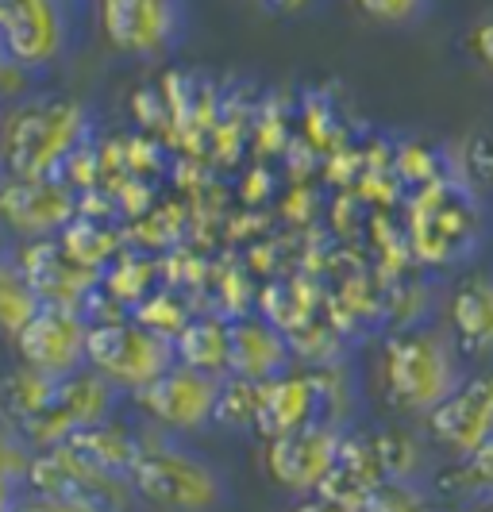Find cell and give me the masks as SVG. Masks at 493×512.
<instances>
[{
	"mask_svg": "<svg viewBox=\"0 0 493 512\" xmlns=\"http://www.w3.org/2000/svg\"><path fill=\"white\" fill-rule=\"evenodd\" d=\"M467 43H470V54L493 74V16H482L478 24L470 27Z\"/></svg>",
	"mask_w": 493,
	"mask_h": 512,
	"instance_id": "cell-33",
	"label": "cell"
},
{
	"mask_svg": "<svg viewBox=\"0 0 493 512\" xmlns=\"http://www.w3.org/2000/svg\"><path fill=\"white\" fill-rule=\"evenodd\" d=\"M339 439H343V428H336V424H305L297 432L266 439L262 462H266L270 482L286 493H297V497L320 493L339 455Z\"/></svg>",
	"mask_w": 493,
	"mask_h": 512,
	"instance_id": "cell-14",
	"label": "cell"
},
{
	"mask_svg": "<svg viewBox=\"0 0 493 512\" xmlns=\"http://www.w3.org/2000/svg\"><path fill=\"white\" fill-rule=\"evenodd\" d=\"M305 424H328L316 370H286V374L262 382V412H259L262 439H278L286 436V432L305 428Z\"/></svg>",
	"mask_w": 493,
	"mask_h": 512,
	"instance_id": "cell-16",
	"label": "cell"
},
{
	"mask_svg": "<svg viewBox=\"0 0 493 512\" xmlns=\"http://www.w3.org/2000/svg\"><path fill=\"white\" fill-rule=\"evenodd\" d=\"M31 85H35V77L24 74L12 58H8V51L0 47V108L12 101H20V97H27L31 93Z\"/></svg>",
	"mask_w": 493,
	"mask_h": 512,
	"instance_id": "cell-32",
	"label": "cell"
},
{
	"mask_svg": "<svg viewBox=\"0 0 493 512\" xmlns=\"http://www.w3.org/2000/svg\"><path fill=\"white\" fill-rule=\"evenodd\" d=\"M478 193H493V124L470 131L459 147V174Z\"/></svg>",
	"mask_w": 493,
	"mask_h": 512,
	"instance_id": "cell-29",
	"label": "cell"
},
{
	"mask_svg": "<svg viewBox=\"0 0 493 512\" xmlns=\"http://www.w3.org/2000/svg\"><path fill=\"white\" fill-rule=\"evenodd\" d=\"M228 343H232V320H189L174 339V359L193 370H205L216 378H228Z\"/></svg>",
	"mask_w": 493,
	"mask_h": 512,
	"instance_id": "cell-22",
	"label": "cell"
},
{
	"mask_svg": "<svg viewBox=\"0 0 493 512\" xmlns=\"http://www.w3.org/2000/svg\"><path fill=\"white\" fill-rule=\"evenodd\" d=\"M382 482H386V470H382V459H378L374 436L370 432H355V428H343L339 455L332 462V474L320 486V497L359 512L366 505V497L382 486Z\"/></svg>",
	"mask_w": 493,
	"mask_h": 512,
	"instance_id": "cell-18",
	"label": "cell"
},
{
	"mask_svg": "<svg viewBox=\"0 0 493 512\" xmlns=\"http://www.w3.org/2000/svg\"><path fill=\"white\" fill-rule=\"evenodd\" d=\"M128 478L135 497L155 512H220L228 505V482L220 466L147 424Z\"/></svg>",
	"mask_w": 493,
	"mask_h": 512,
	"instance_id": "cell-4",
	"label": "cell"
},
{
	"mask_svg": "<svg viewBox=\"0 0 493 512\" xmlns=\"http://www.w3.org/2000/svg\"><path fill=\"white\" fill-rule=\"evenodd\" d=\"M104 43L124 58H162L178 47L185 0H97Z\"/></svg>",
	"mask_w": 493,
	"mask_h": 512,
	"instance_id": "cell-10",
	"label": "cell"
},
{
	"mask_svg": "<svg viewBox=\"0 0 493 512\" xmlns=\"http://www.w3.org/2000/svg\"><path fill=\"white\" fill-rule=\"evenodd\" d=\"M51 393H54V382L43 378L39 370H31L24 362L8 366L0 374V420L24 428L31 416L43 412V405L51 401Z\"/></svg>",
	"mask_w": 493,
	"mask_h": 512,
	"instance_id": "cell-24",
	"label": "cell"
},
{
	"mask_svg": "<svg viewBox=\"0 0 493 512\" xmlns=\"http://www.w3.org/2000/svg\"><path fill=\"white\" fill-rule=\"evenodd\" d=\"M259 412H262V382L251 378H224L220 397H216V416L212 424L224 432H255L259 436Z\"/></svg>",
	"mask_w": 493,
	"mask_h": 512,
	"instance_id": "cell-26",
	"label": "cell"
},
{
	"mask_svg": "<svg viewBox=\"0 0 493 512\" xmlns=\"http://www.w3.org/2000/svg\"><path fill=\"white\" fill-rule=\"evenodd\" d=\"M220 382L224 378H216V374H205V370H193V366L174 362L147 389L131 393V405L139 409L143 424L162 432V436H174V439L197 436V432L212 428Z\"/></svg>",
	"mask_w": 493,
	"mask_h": 512,
	"instance_id": "cell-7",
	"label": "cell"
},
{
	"mask_svg": "<svg viewBox=\"0 0 493 512\" xmlns=\"http://www.w3.org/2000/svg\"><path fill=\"white\" fill-rule=\"evenodd\" d=\"M359 512H447L428 482H382Z\"/></svg>",
	"mask_w": 493,
	"mask_h": 512,
	"instance_id": "cell-28",
	"label": "cell"
},
{
	"mask_svg": "<svg viewBox=\"0 0 493 512\" xmlns=\"http://www.w3.org/2000/svg\"><path fill=\"white\" fill-rule=\"evenodd\" d=\"M116 389L104 382L101 374H93L89 366L78 370L74 378H62L54 382L51 401L43 405L39 416H31L20 436L39 451V447H54V443H66L70 436H78L81 428L97 424L104 416L116 412Z\"/></svg>",
	"mask_w": 493,
	"mask_h": 512,
	"instance_id": "cell-13",
	"label": "cell"
},
{
	"mask_svg": "<svg viewBox=\"0 0 493 512\" xmlns=\"http://www.w3.org/2000/svg\"><path fill=\"white\" fill-rule=\"evenodd\" d=\"M459 347L451 335L432 324H409L386 335L382 355H378V378H382V397L401 420H424L440 405L443 397L463 382Z\"/></svg>",
	"mask_w": 493,
	"mask_h": 512,
	"instance_id": "cell-3",
	"label": "cell"
},
{
	"mask_svg": "<svg viewBox=\"0 0 493 512\" xmlns=\"http://www.w3.org/2000/svg\"><path fill=\"white\" fill-rule=\"evenodd\" d=\"M43 308L39 293L24 278L20 262L0 255V339L16 343V335L31 324V316Z\"/></svg>",
	"mask_w": 493,
	"mask_h": 512,
	"instance_id": "cell-25",
	"label": "cell"
},
{
	"mask_svg": "<svg viewBox=\"0 0 493 512\" xmlns=\"http://www.w3.org/2000/svg\"><path fill=\"white\" fill-rule=\"evenodd\" d=\"M89 135V104L27 93L0 108V174L58 178Z\"/></svg>",
	"mask_w": 493,
	"mask_h": 512,
	"instance_id": "cell-1",
	"label": "cell"
},
{
	"mask_svg": "<svg viewBox=\"0 0 493 512\" xmlns=\"http://www.w3.org/2000/svg\"><path fill=\"white\" fill-rule=\"evenodd\" d=\"M66 443H70L78 455L104 466V470L128 474L135 455H139V443H143V424H128V420H120V416L112 412V416H104L97 424L81 428L78 436H70Z\"/></svg>",
	"mask_w": 493,
	"mask_h": 512,
	"instance_id": "cell-20",
	"label": "cell"
},
{
	"mask_svg": "<svg viewBox=\"0 0 493 512\" xmlns=\"http://www.w3.org/2000/svg\"><path fill=\"white\" fill-rule=\"evenodd\" d=\"M490 231V212L482 193L463 178L424 181L405 208V235L416 266L424 270H459L482 251Z\"/></svg>",
	"mask_w": 493,
	"mask_h": 512,
	"instance_id": "cell-2",
	"label": "cell"
},
{
	"mask_svg": "<svg viewBox=\"0 0 493 512\" xmlns=\"http://www.w3.org/2000/svg\"><path fill=\"white\" fill-rule=\"evenodd\" d=\"M289 370L286 339L274 332L266 320H232V343H228V374L270 382Z\"/></svg>",
	"mask_w": 493,
	"mask_h": 512,
	"instance_id": "cell-19",
	"label": "cell"
},
{
	"mask_svg": "<svg viewBox=\"0 0 493 512\" xmlns=\"http://www.w3.org/2000/svg\"><path fill=\"white\" fill-rule=\"evenodd\" d=\"M289 512H355L347 509V505H336V501H328V497H320V493H312V497H301L297 505Z\"/></svg>",
	"mask_w": 493,
	"mask_h": 512,
	"instance_id": "cell-35",
	"label": "cell"
},
{
	"mask_svg": "<svg viewBox=\"0 0 493 512\" xmlns=\"http://www.w3.org/2000/svg\"><path fill=\"white\" fill-rule=\"evenodd\" d=\"M370 436H374V447H378L386 482H420L424 478V443H428V436L413 432L401 420L370 428Z\"/></svg>",
	"mask_w": 493,
	"mask_h": 512,
	"instance_id": "cell-23",
	"label": "cell"
},
{
	"mask_svg": "<svg viewBox=\"0 0 493 512\" xmlns=\"http://www.w3.org/2000/svg\"><path fill=\"white\" fill-rule=\"evenodd\" d=\"M174 343L131 320H89L85 366L101 374L116 393H139L174 366Z\"/></svg>",
	"mask_w": 493,
	"mask_h": 512,
	"instance_id": "cell-5",
	"label": "cell"
},
{
	"mask_svg": "<svg viewBox=\"0 0 493 512\" xmlns=\"http://www.w3.org/2000/svg\"><path fill=\"white\" fill-rule=\"evenodd\" d=\"M428 489L440 497L447 512L463 509L478 497H493V436L478 451H470L467 459H447V466L428 482Z\"/></svg>",
	"mask_w": 493,
	"mask_h": 512,
	"instance_id": "cell-21",
	"label": "cell"
},
{
	"mask_svg": "<svg viewBox=\"0 0 493 512\" xmlns=\"http://www.w3.org/2000/svg\"><path fill=\"white\" fill-rule=\"evenodd\" d=\"M355 12L378 27H409L424 20L432 0H351Z\"/></svg>",
	"mask_w": 493,
	"mask_h": 512,
	"instance_id": "cell-30",
	"label": "cell"
},
{
	"mask_svg": "<svg viewBox=\"0 0 493 512\" xmlns=\"http://www.w3.org/2000/svg\"><path fill=\"white\" fill-rule=\"evenodd\" d=\"M259 4H266V0H259Z\"/></svg>",
	"mask_w": 493,
	"mask_h": 512,
	"instance_id": "cell-37",
	"label": "cell"
},
{
	"mask_svg": "<svg viewBox=\"0 0 493 512\" xmlns=\"http://www.w3.org/2000/svg\"><path fill=\"white\" fill-rule=\"evenodd\" d=\"M27 489L39 493H58V497H74V501H89L104 512H135L139 497L131 489L128 474L104 470L93 459L78 455L70 443H54V447H39L27 466Z\"/></svg>",
	"mask_w": 493,
	"mask_h": 512,
	"instance_id": "cell-8",
	"label": "cell"
},
{
	"mask_svg": "<svg viewBox=\"0 0 493 512\" xmlns=\"http://www.w3.org/2000/svg\"><path fill=\"white\" fill-rule=\"evenodd\" d=\"M78 220V197L62 178L0 174V228L24 243L54 239Z\"/></svg>",
	"mask_w": 493,
	"mask_h": 512,
	"instance_id": "cell-11",
	"label": "cell"
},
{
	"mask_svg": "<svg viewBox=\"0 0 493 512\" xmlns=\"http://www.w3.org/2000/svg\"><path fill=\"white\" fill-rule=\"evenodd\" d=\"M16 359L39 370L43 378L62 382L85 370V351H89V316L85 308L43 305L24 332L16 335Z\"/></svg>",
	"mask_w": 493,
	"mask_h": 512,
	"instance_id": "cell-12",
	"label": "cell"
},
{
	"mask_svg": "<svg viewBox=\"0 0 493 512\" xmlns=\"http://www.w3.org/2000/svg\"><path fill=\"white\" fill-rule=\"evenodd\" d=\"M428 443L447 459H467L493 436V362L474 366L424 420Z\"/></svg>",
	"mask_w": 493,
	"mask_h": 512,
	"instance_id": "cell-9",
	"label": "cell"
},
{
	"mask_svg": "<svg viewBox=\"0 0 493 512\" xmlns=\"http://www.w3.org/2000/svg\"><path fill=\"white\" fill-rule=\"evenodd\" d=\"M455 512H493V497H478V501H470V505H463V509Z\"/></svg>",
	"mask_w": 493,
	"mask_h": 512,
	"instance_id": "cell-36",
	"label": "cell"
},
{
	"mask_svg": "<svg viewBox=\"0 0 493 512\" xmlns=\"http://www.w3.org/2000/svg\"><path fill=\"white\" fill-rule=\"evenodd\" d=\"M443 332L474 366L493 362V270H467L447 289Z\"/></svg>",
	"mask_w": 493,
	"mask_h": 512,
	"instance_id": "cell-15",
	"label": "cell"
},
{
	"mask_svg": "<svg viewBox=\"0 0 493 512\" xmlns=\"http://www.w3.org/2000/svg\"><path fill=\"white\" fill-rule=\"evenodd\" d=\"M35 447L20 436L16 424L0 420V512L16 505V497L27 489V466H31Z\"/></svg>",
	"mask_w": 493,
	"mask_h": 512,
	"instance_id": "cell-27",
	"label": "cell"
},
{
	"mask_svg": "<svg viewBox=\"0 0 493 512\" xmlns=\"http://www.w3.org/2000/svg\"><path fill=\"white\" fill-rule=\"evenodd\" d=\"M20 270L31 282V289L39 293L43 305H66V308H85V301L93 297V266H85L70 255L66 247H58L54 239L43 243H27Z\"/></svg>",
	"mask_w": 493,
	"mask_h": 512,
	"instance_id": "cell-17",
	"label": "cell"
},
{
	"mask_svg": "<svg viewBox=\"0 0 493 512\" xmlns=\"http://www.w3.org/2000/svg\"><path fill=\"white\" fill-rule=\"evenodd\" d=\"M8 512H104L89 501H74V497H58V493H39V489H24L16 497V505Z\"/></svg>",
	"mask_w": 493,
	"mask_h": 512,
	"instance_id": "cell-31",
	"label": "cell"
},
{
	"mask_svg": "<svg viewBox=\"0 0 493 512\" xmlns=\"http://www.w3.org/2000/svg\"><path fill=\"white\" fill-rule=\"evenodd\" d=\"M0 47L24 74L43 77L74 47V0H0Z\"/></svg>",
	"mask_w": 493,
	"mask_h": 512,
	"instance_id": "cell-6",
	"label": "cell"
},
{
	"mask_svg": "<svg viewBox=\"0 0 493 512\" xmlns=\"http://www.w3.org/2000/svg\"><path fill=\"white\" fill-rule=\"evenodd\" d=\"M316 4H320V0H266V8H270L274 16H286V20H293V16H309Z\"/></svg>",
	"mask_w": 493,
	"mask_h": 512,
	"instance_id": "cell-34",
	"label": "cell"
}]
</instances>
